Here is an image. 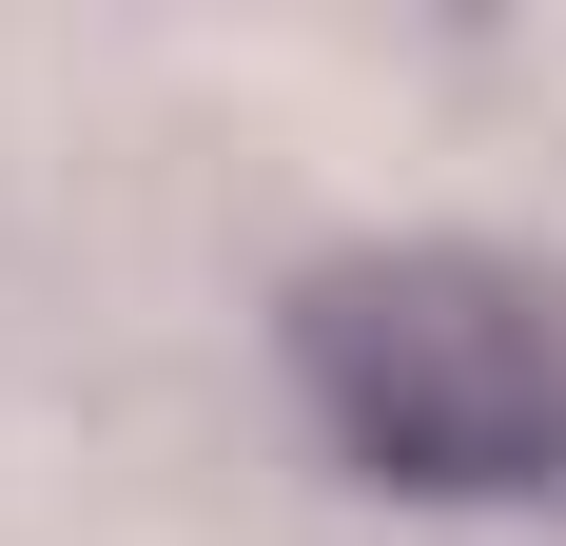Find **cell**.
I'll return each mask as SVG.
<instances>
[{
	"label": "cell",
	"instance_id": "1",
	"mask_svg": "<svg viewBox=\"0 0 566 546\" xmlns=\"http://www.w3.org/2000/svg\"><path fill=\"white\" fill-rule=\"evenodd\" d=\"M293 371L391 489H566V293L489 254H352L293 293Z\"/></svg>",
	"mask_w": 566,
	"mask_h": 546
}]
</instances>
